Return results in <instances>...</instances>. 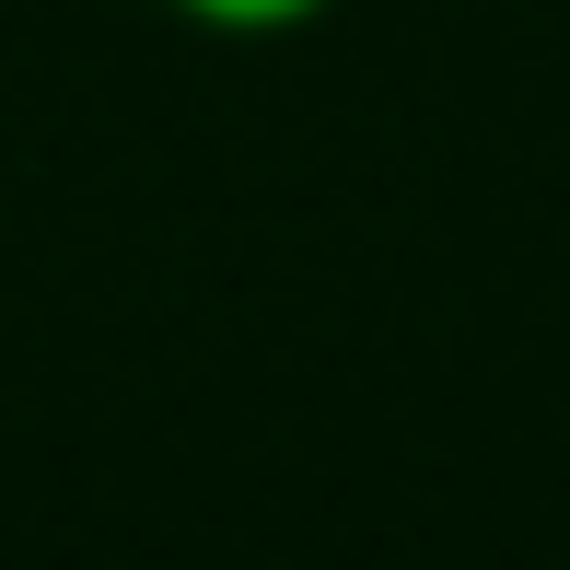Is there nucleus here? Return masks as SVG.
<instances>
[{"mask_svg":"<svg viewBox=\"0 0 570 570\" xmlns=\"http://www.w3.org/2000/svg\"><path fill=\"white\" fill-rule=\"evenodd\" d=\"M164 12H187L198 36H303V23L338 12V0H164Z\"/></svg>","mask_w":570,"mask_h":570,"instance_id":"nucleus-1","label":"nucleus"}]
</instances>
